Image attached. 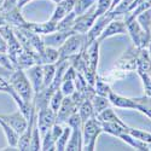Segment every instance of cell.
Here are the masks:
<instances>
[{"instance_id": "1", "label": "cell", "mask_w": 151, "mask_h": 151, "mask_svg": "<svg viewBox=\"0 0 151 151\" xmlns=\"http://www.w3.org/2000/svg\"><path fill=\"white\" fill-rule=\"evenodd\" d=\"M9 83L24 103H32V100L34 99V90L26 73L22 70L12 71L9 76Z\"/></svg>"}, {"instance_id": "2", "label": "cell", "mask_w": 151, "mask_h": 151, "mask_svg": "<svg viewBox=\"0 0 151 151\" xmlns=\"http://www.w3.org/2000/svg\"><path fill=\"white\" fill-rule=\"evenodd\" d=\"M87 44V37L86 34H80V33H73L68 39L64 41L59 48V59H70L71 57L79 55L82 50L88 46ZM58 59V60H59Z\"/></svg>"}, {"instance_id": "3", "label": "cell", "mask_w": 151, "mask_h": 151, "mask_svg": "<svg viewBox=\"0 0 151 151\" xmlns=\"http://www.w3.org/2000/svg\"><path fill=\"white\" fill-rule=\"evenodd\" d=\"M103 132L102 122H100L96 116L87 120L82 124V142H83V149L93 151L96 149L97 138Z\"/></svg>"}, {"instance_id": "4", "label": "cell", "mask_w": 151, "mask_h": 151, "mask_svg": "<svg viewBox=\"0 0 151 151\" xmlns=\"http://www.w3.org/2000/svg\"><path fill=\"white\" fill-rule=\"evenodd\" d=\"M124 22H126V24H127V33L131 35L133 44L138 48L147 47V45L151 40V34L146 33L140 27V24L138 23V21L135 18L129 19V21H124Z\"/></svg>"}, {"instance_id": "5", "label": "cell", "mask_w": 151, "mask_h": 151, "mask_svg": "<svg viewBox=\"0 0 151 151\" xmlns=\"http://www.w3.org/2000/svg\"><path fill=\"white\" fill-rule=\"evenodd\" d=\"M115 18V14L112 11H108L105 14H103L102 16H99L96 18L93 26L91 27V29L86 33V36H87V40L88 41H93V40H97L99 35L103 33V30L105 29V27L108 24Z\"/></svg>"}, {"instance_id": "6", "label": "cell", "mask_w": 151, "mask_h": 151, "mask_svg": "<svg viewBox=\"0 0 151 151\" xmlns=\"http://www.w3.org/2000/svg\"><path fill=\"white\" fill-rule=\"evenodd\" d=\"M96 18H97V16H96V7L93 5L90 10H87L85 14H82L80 16H76V19H75L73 30L75 33L86 34L87 32L91 29V27L93 26Z\"/></svg>"}, {"instance_id": "7", "label": "cell", "mask_w": 151, "mask_h": 151, "mask_svg": "<svg viewBox=\"0 0 151 151\" xmlns=\"http://www.w3.org/2000/svg\"><path fill=\"white\" fill-rule=\"evenodd\" d=\"M39 111V115H37V120H36V124H37V128H39L40 135H41V139L42 137L45 135V133L52 127V126L56 123V112L50 108H42Z\"/></svg>"}, {"instance_id": "8", "label": "cell", "mask_w": 151, "mask_h": 151, "mask_svg": "<svg viewBox=\"0 0 151 151\" xmlns=\"http://www.w3.org/2000/svg\"><path fill=\"white\" fill-rule=\"evenodd\" d=\"M0 117L6 123H9L19 135L28 127V119L24 116V114L21 110L14 112V114H10V115H0Z\"/></svg>"}, {"instance_id": "9", "label": "cell", "mask_w": 151, "mask_h": 151, "mask_svg": "<svg viewBox=\"0 0 151 151\" xmlns=\"http://www.w3.org/2000/svg\"><path fill=\"white\" fill-rule=\"evenodd\" d=\"M73 33H75V32L74 30H56L50 34H46L42 37V40H44L45 46L59 48Z\"/></svg>"}, {"instance_id": "10", "label": "cell", "mask_w": 151, "mask_h": 151, "mask_svg": "<svg viewBox=\"0 0 151 151\" xmlns=\"http://www.w3.org/2000/svg\"><path fill=\"white\" fill-rule=\"evenodd\" d=\"M27 76L33 86L34 94L44 88V74H42V64H34L29 67L27 70Z\"/></svg>"}, {"instance_id": "11", "label": "cell", "mask_w": 151, "mask_h": 151, "mask_svg": "<svg viewBox=\"0 0 151 151\" xmlns=\"http://www.w3.org/2000/svg\"><path fill=\"white\" fill-rule=\"evenodd\" d=\"M117 34H127V24L124 21H119V19H112L108 26L105 27V29L103 30V33L99 35V37L97 40L103 41L108 37H111Z\"/></svg>"}, {"instance_id": "12", "label": "cell", "mask_w": 151, "mask_h": 151, "mask_svg": "<svg viewBox=\"0 0 151 151\" xmlns=\"http://www.w3.org/2000/svg\"><path fill=\"white\" fill-rule=\"evenodd\" d=\"M75 109H78V108H76V105L74 104L71 97L70 96H64V98H63V102H62L58 111L56 112V122L60 123V124L63 122H67L69 116L76 111Z\"/></svg>"}, {"instance_id": "13", "label": "cell", "mask_w": 151, "mask_h": 151, "mask_svg": "<svg viewBox=\"0 0 151 151\" xmlns=\"http://www.w3.org/2000/svg\"><path fill=\"white\" fill-rule=\"evenodd\" d=\"M109 100H110V104H112L116 108H121V109H135L138 108V104L134 100V98H127V97H123L120 96L115 92H110L108 96Z\"/></svg>"}, {"instance_id": "14", "label": "cell", "mask_w": 151, "mask_h": 151, "mask_svg": "<svg viewBox=\"0 0 151 151\" xmlns=\"http://www.w3.org/2000/svg\"><path fill=\"white\" fill-rule=\"evenodd\" d=\"M83 149L82 142V127H74L71 128L70 138L67 143L65 150L68 151H80Z\"/></svg>"}, {"instance_id": "15", "label": "cell", "mask_w": 151, "mask_h": 151, "mask_svg": "<svg viewBox=\"0 0 151 151\" xmlns=\"http://www.w3.org/2000/svg\"><path fill=\"white\" fill-rule=\"evenodd\" d=\"M27 29H29L30 32L35 33V34H50L52 32L57 30V23L48 21V22H44V23H27Z\"/></svg>"}, {"instance_id": "16", "label": "cell", "mask_w": 151, "mask_h": 151, "mask_svg": "<svg viewBox=\"0 0 151 151\" xmlns=\"http://www.w3.org/2000/svg\"><path fill=\"white\" fill-rule=\"evenodd\" d=\"M103 132L114 135V137H121L124 133H128L129 127L126 123H119V122H102Z\"/></svg>"}, {"instance_id": "17", "label": "cell", "mask_w": 151, "mask_h": 151, "mask_svg": "<svg viewBox=\"0 0 151 151\" xmlns=\"http://www.w3.org/2000/svg\"><path fill=\"white\" fill-rule=\"evenodd\" d=\"M59 59V51L58 48L45 46L44 52L39 55V64H55Z\"/></svg>"}, {"instance_id": "18", "label": "cell", "mask_w": 151, "mask_h": 151, "mask_svg": "<svg viewBox=\"0 0 151 151\" xmlns=\"http://www.w3.org/2000/svg\"><path fill=\"white\" fill-rule=\"evenodd\" d=\"M0 127L3 128V132L6 137V140L11 147H17L18 139H19V134L11 127L9 123H6L1 117H0Z\"/></svg>"}, {"instance_id": "19", "label": "cell", "mask_w": 151, "mask_h": 151, "mask_svg": "<svg viewBox=\"0 0 151 151\" xmlns=\"http://www.w3.org/2000/svg\"><path fill=\"white\" fill-rule=\"evenodd\" d=\"M5 21L11 23V24H15V26H17L18 28H26L27 23H28V22L24 21V18L22 17L21 11H19L18 7L7 11L5 14Z\"/></svg>"}, {"instance_id": "20", "label": "cell", "mask_w": 151, "mask_h": 151, "mask_svg": "<svg viewBox=\"0 0 151 151\" xmlns=\"http://www.w3.org/2000/svg\"><path fill=\"white\" fill-rule=\"evenodd\" d=\"M79 115L82 120V122H86L87 120H90L91 117L96 116V112L92 105L91 99H86L81 103V105L79 106Z\"/></svg>"}, {"instance_id": "21", "label": "cell", "mask_w": 151, "mask_h": 151, "mask_svg": "<svg viewBox=\"0 0 151 151\" xmlns=\"http://www.w3.org/2000/svg\"><path fill=\"white\" fill-rule=\"evenodd\" d=\"M120 138H121V139H122L124 143H127L128 145H131L132 147H134L135 150L149 151V143H145V142H142V140H139V139H137V138L132 137L129 133H124V134H122Z\"/></svg>"}, {"instance_id": "22", "label": "cell", "mask_w": 151, "mask_h": 151, "mask_svg": "<svg viewBox=\"0 0 151 151\" xmlns=\"http://www.w3.org/2000/svg\"><path fill=\"white\" fill-rule=\"evenodd\" d=\"M91 102H92V105H93V109H94L96 115L99 114L100 111H103L104 109H106V108L110 106V100H109V98H108V97H104V96L94 94V96L91 98Z\"/></svg>"}, {"instance_id": "23", "label": "cell", "mask_w": 151, "mask_h": 151, "mask_svg": "<svg viewBox=\"0 0 151 151\" xmlns=\"http://www.w3.org/2000/svg\"><path fill=\"white\" fill-rule=\"evenodd\" d=\"M75 19H76V14L74 11L69 12L64 18L57 23V30H73Z\"/></svg>"}, {"instance_id": "24", "label": "cell", "mask_w": 151, "mask_h": 151, "mask_svg": "<svg viewBox=\"0 0 151 151\" xmlns=\"http://www.w3.org/2000/svg\"><path fill=\"white\" fill-rule=\"evenodd\" d=\"M135 19L138 21V23L140 24V27L146 32L151 34V7L147 9L146 11L142 12L140 15H138L135 17Z\"/></svg>"}, {"instance_id": "25", "label": "cell", "mask_w": 151, "mask_h": 151, "mask_svg": "<svg viewBox=\"0 0 151 151\" xmlns=\"http://www.w3.org/2000/svg\"><path fill=\"white\" fill-rule=\"evenodd\" d=\"M97 0H75V4H74V12L76 14V16H80L87 10H90L93 5H96Z\"/></svg>"}, {"instance_id": "26", "label": "cell", "mask_w": 151, "mask_h": 151, "mask_svg": "<svg viewBox=\"0 0 151 151\" xmlns=\"http://www.w3.org/2000/svg\"><path fill=\"white\" fill-rule=\"evenodd\" d=\"M42 74H44V88H45L53 81L56 74V63L55 64H42Z\"/></svg>"}, {"instance_id": "27", "label": "cell", "mask_w": 151, "mask_h": 151, "mask_svg": "<svg viewBox=\"0 0 151 151\" xmlns=\"http://www.w3.org/2000/svg\"><path fill=\"white\" fill-rule=\"evenodd\" d=\"M70 133H71V127L67 126V127L63 128L62 134L59 135V138H58L57 142H56V150H58V151L65 150L67 143H68L69 138H70Z\"/></svg>"}, {"instance_id": "28", "label": "cell", "mask_w": 151, "mask_h": 151, "mask_svg": "<svg viewBox=\"0 0 151 151\" xmlns=\"http://www.w3.org/2000/svg\"><path fill=\"white\" fill-rule=\"evenodd\" d=\"M59 90L64 96H71L75 91H76V86H75V79L71 78H64L60 83Z\"/></svg>"}, {"instance_id": "29", "label": "cell", "mask_w": 151, "mask_h": 151, "mask_svg": "<svg viewBox=\"0 0 151 151\" xmlns=\"http://www.w3.org/2000/svg\"><path fill=\"white\" fill-rule=\"evenodd\" d=\"M29 150H41V135L37 128L36 121L34 123V127L32 131V138H30V149Z\"/></svg>"}, {"instance_id": "30", "label": "cell", "mask_w": 151, "mask_h": 151, "mask_svg": "<svg viewBox=\"0 0 151 151\" xmlns=\"http://www.w3.org/2000/svg\"><path fill=\"white\" fill-rule=\"evenodd\" d=\"M63 98H64V94L62 93V91H60L59 88L56 90V91L52 93L48 105H50V108H51L55 112L58 111V109H59V106H60V104H62V102H63Z\"/></svg>"}, {"instance_id": "31", "label": "cell", "mask_w": 151, "mask_h": 151, "mask_svg": "<svg viewBox=\"0 0 151 151\" xmlns=\"http://www.w3.org/2000/svg\"><path fill=\"white\" fill-rule=\"evenodd\" d=\"M128 133L137 138V139H139L142 142H145V143H151V133L150 132H146V131H143V129H137V128H132L129 127V131Z\"/></svg>"}, {"instance_id": "32", "label": "cell", "mask_w": 151, "mask_h": 151, "mask_svg": "<svg viewBox=\"0 0 151 151\" xmlns=\"http://www.w3.org/2000/svg\"><path fill=\"white\" fill-rule=\"evenodd\" d=\"M94 83H96V94L108 97L109 93L111 92L109 85L106 82H104V80H100L98 76H96V82Z\"/></svg>"}, {"instance_id": "33", "label": "cell", "mask_w": 151, "mask_h": 151, "mask_svg": "<svg viewBox=\"0 0 151 151\" xmlns=\"http://www.w3.org/2000/svg\"><path fill=\"white\" fill-rule=\"evenodd\" d=\"M111 3L112 0H97L96 6V16L99 17L105 12L111 10Z\"/></svg>"}, {"instance_id": "34", "label": "cell", "mask_w": 151, "mask_h": 151, "mask_svg": "<svg viewBox=\"0 0 151 151\" xmlns=\"http://www.w3.org/2000/svg\"><path fill=\"white\" fill-rule=\"evenodd\" d=\"M138 74H139V76L142 78V81H143V85H144L145 96L151 97V76H150V74L146 73V71L139 70V69H138Z\"/></svg>"}, {"instance_id": "35", "label": "cell", "mask_w": 151, "mask_h": 151, "mask_svg": "<svg viewBox=\"0 0 151 151\" xmlns=\"http://www.w3.org/2000/svg\"><path fill=\"white\" fill-rule=\"evenodd\" d=\"M69 14V12L62 6V4H59L58 3V5H57V7L55 9V11H53V15L51 16V18H50V21H52V22H56V23H58L60 19H63L67 15Z\"/></svg>"}, {"instance_id": "36", "label": "cell", "mask_w": 151, "mask_h": 151, "mask_svg": "<svg viewBox=\"0 0 151 151\" xmlns=\"http://www.w3.org/2000/svg\"><path fill=\"white\" fill-rule=\"evenodd\" d=\"M17 3H18V0H5L3 9L5 11H10L12 9H15V6L17 5Z\"/></svg>"}, {"instance_id": "37", "label": "cell", "mask_w": 151, "mask_h": 151, "mask_svg": "<svg viewBox=\"0 0 151 151\" xmlns=\"http://www.w3.org/2000/svg\"><path fill=\"white\" fill-rule=\"evenodd\" d=\"M7 50H9L7 42H6V40L4 39V36L0 34V52H1V53H6Z\"/></svg>"}, {"instance_id": "38", "label": "cell", "mask_w": 151, "mask_h": 151, "mask_svg": "<svg viewBox=\"0 0 151 151\" xmlns=\"http://www.w3.org/2000/svg\"><path fill=\"white\" fill-rule=\"evenodd\" d=\"M147 51H149V55H150V57H151V40H150V42H149V45H147Z\"/></svg>"}, {"instance_id": "39", "label": "cell", "mask_w": 151, "mask_h": 151, "mask_svg": "<svg viewBox=\"0 0 151 151\" xmlns=\"http://www.w3.org/2000/svg\"><path fill=\"white\" fill-rule=\"evenodd\" d=\"M1 3H3V0H0V5H1Z\"/></svg>"}, {"instance_id": "40", "label": "cell", "mask_w": 151, "mask_h": 151, "mask_svg": "<svg viewBox=\"0 0 151 151\" xmlns=\"http://www.w3.org/2000/svg\"><path fill=\"white\" fill-rule=\"evenodd\" d=\"M149 74H150V76H151V69H150V73H149Z\"/></svg>"}]
</instances>
